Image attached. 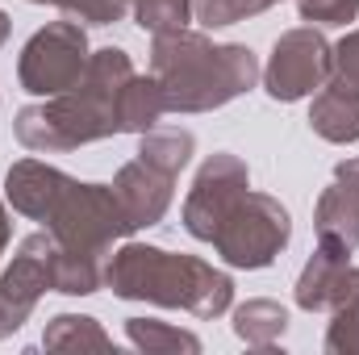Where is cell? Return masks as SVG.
<instances>
[{
  "label": "cell",
  "mask_w": 359,
  "mask_h": 355,
  "mask_svg": "<svg viewBox=\"0 0 359 355\" xmlns=\"http://www.w3.org/2000/svg\"><path fill=\"white\" fill-rule=\"evenodd\" d=\"M243 184H247V172L234 163V159H213L201 180H196V192H192V201H188V230L196 234V239H213L217 234V226L230 217V209L238 205V192H243Z\"/></svg>",
  "instance_id": "cell-3"
},
{
  "label": "cell",
  "mask_w": 359,
  "mask_h": 355,
  "mask_svg": "<svg viewBox=\"0 0 359 355\" xmlns=\"http://www.w3.org/2000/svg\"><path fill=\"white\" fill-rule=\"evenodd\" d=\"M326 347H330V351H343V347H347V351H359V288L351 297H343V314H339V322H334Z\"/></svg>",
  "instance_id": "cell-10"
},
{
  "label": "cell",
  "mask_w": 359,
  "mask_h": 355,
  "mask_svg": "<svg viewBox=\"0 0 359 355\" xmlns=\"http://www.w3.org/2000/svg\"><path fill=\"white\" fill-rule=\"evenodd\" d=\"M130 339L147 351H159V347H188V351H201L196 335H184V330H163L159 322H147V318H134L130 322Z\"/></svg>",
  "instance_id": "cell-8"
},
{
  "label": "cell",
  "mask_w": 359,
  "mask_h": 355,
  "mask_svg": "<svg viewBox=\"0 0 359 355\" xmlns=\"http://www.w3.org/2000/svg\"><path fill=\"white\" fill-rule=\"evenodd\" d=\"M339 180H347L351 188H359V159L355 163H347V168H339Z\"/></svg>",
  "instance_id": "cell-13"
},
{
  "label": "cell",
  "mask_w": 359,
  "mask_h": 355,
  "mask_svg": "<svg viewBox=\"0 0 359 355\" xmlns=\"http://www.w3.org/2000/svg\"><path fill=\"white\" fill-rule=\"evenodd\" d=\"M109 284L121 297H155L163 305H188L196 314H222L230 301V280L222 272L155 247H126L109 267Z\"/></svg>",
  "instance_id": "cell-1"
},
{
  "label": "cell",
  "mask_w": 359,
  "mask_h": 355,
  "mask_svg": "<svg viewBox=\"0 0 359 355\" xmlns=\"http://www.w3.org/2000/svg\"><path fill=\"white\" fill-rule=\"evenodd\" d=\"M326 76V46L318 34H288L276 42V59L268 72V92L280 100H297Z\"/></svg>",
  "instance_id": "cell-5"
},
{
  "label": "cell",
  "mask_w": 359,
  "mask_h": 355,
  "mask_svg": "<svg viewBox=\"0 0 359 355\" xmlns=\"http://www.w3.org/2000/svg\"><path fill=\"white\" fill-rule=\"evenodd\" d=\"M339 55H343V59H339V63H343V76L359 88V34L351 38V42H343V46H339Z\"/></svg>",
  "instance_id": "cell-12"
},
{
  "label": "cell",
  "mask_w": 359,
  "mask_h": 355,
  "mask_svg": "<svg viewBox=\"0 0 359 355\" xmlns=\"http://www.w3.org/2000/svg\"><path fill=\"white\" fill-rule=\"evenodd\" d=\"M313 126L334 138V142H347V138H359V92H326L313 109Z\"/></svg>",
  "instance_id": "cell-6"
},
{
  "label": "cell",
  "mask_w": 359,
  "mask_h": 355,
  "mask_svg": "<svg viewBox=\"0 0 359 355\" xmlns=\"http://www.w3.org/2000/svg\"><path fill=\"white\" fill-rule=\"evenodd\" d=\"M213 239H217V247H222V255L230 264L264 267L271 264V255L288 239V213L280 205H271L268 196H255V201H247V209L234 205Z\"/></svg>",
  "instance_id": "cell-2"
},
{
  "label": "cell",
  "mask_w": 359,
  "mask_h": 355,
  "mask_svg": "<svg viewBox=\"0 0 359 355\" xmlns=\"http://www.w3.org/2000/svg\"><path fill=\"white\" fill-rule=\"evenodd\" d=\"M46 343L50 347H72V343H92V347H109V339L96 330V322L92 318H72V314H63V318H55V326L46 330Z\"/></svg>",
  "instance_id": "cell-9"
},
{
  "label": "cell",
  "mask_w": 359,
  "mask_h": 355,
  "mask_svg": "<svg viewBox=\"0 0 359 355\" xmlns=\"http://www.w3.org/2000/svg\"><path fill=\"white\" fill-rule=\"evenodd\" d=\"M284 322H288V314H284L280 305H271V301H251L247 309H238L234 330H238L247 343H271V339L284 335Z\"/></svg>",
  "instance_id": "cell-7"
},
{
  "label": "cell",
  "mask_w": 359,
  "mask_h": 355,
  "mask_svg": "<svg viewBox=\"0 0 359 355\" xmlns=\"http://www.w3.org/2000/svg\"><path fill=\"white\" fill-rule=\"evenodd\" d=\"M355 4L359 0H301V13L313 17V21H351L355 17Z\"/></svg>",
  "instance_id": "cell-11"
},
{
  "label": "cell",
  "mask_w": 359,
  "mask_h": 355,
  "mask_svg": "<svg viewBox=\"0 0 359 355\" xmlns=\"http://www.w3.org/2000/svg\"><path fill=\"white\" fill-rule=\"evenodd\" d=\"M42 63V72H29L25 84L29 92H63L84 67V34H76L72 25H55L46 34H38L25 51L21 67Z\"/></svg>",
  "instance_id": "cell-4"
}]
</instances>
